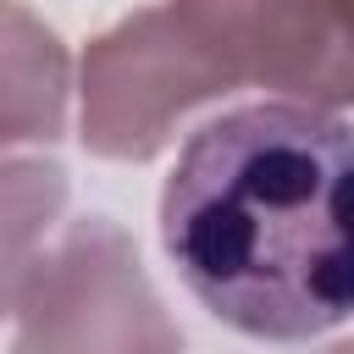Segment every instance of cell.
<instances>
[{
    "instance_id": "obj_1",
    "label": "cell",
    "mask_w": 354,
    "mask_h": 354,
    "mask_svg": "<svg viewBox=\"0 0 354 354\" xmlns=\"http://www.w3.org/2000/svg\"><path fill=\"white\" fill-rule=\"evenodd\" d=\"M183 288L254 343H310L354 315V122L238 105L188 133L160 188Z\"/></svg>"
},
{
    "instance_id": "obj_2",
    "label": "cell",
    "mask_w": 354,
    "mask_h": 354,
    "mask_svg": "<svg viewBox=\"0 0 354 354\" xmlns=\"http://www.w3.org/2000/svg\"><path fill=\"white\" fill-rule=\"evenodd\" d=\"M11 354H183L138 243L111 216H77L17 299Z\"/></svg>"
},
{
    "instance_id": "obj_3",
    "label": "cell",
    "mask_w": 354,
    "mask_h": 354,
    "mask_svg": "<svg viewBox=\"0 0 354 354\" xmlns=\"http://www.w3.org/2000/svg\"><path fill=\"white\" fill-rule=\"evenodd\" d=\"M227 83L194 50L171 6H138L88 39L77 61V138L100 160H155L188 111L221 100Z\"/></svg>"
},
{
    "instance_id": "obj_4",
    "label": "cell",
    "mask_w": 354,
    "mask_h": 354,
    "mask_svg": "<svg viewBox=\"0 0 354 354\" xmlns=\"http://www.w3.org/2000/svg\"><path fill=\"white\" fill-rule=\"evenodd\" d=\"M194 50L232 88L282 105H354V0H166Z\"/></svg>"
},
{
    "instance_id": "obj_5",
    "label": "cell",
    "mask_w": 354,
    "mask_h": 354,
    "mask_svg": "<svg viewBox=\"0 0 354 354\" xmlns=\"http://www.w3.org/2000/svg\"><path fill=\"white\" fill-rule=\"evenodd\" d=\"M72 55L22 0H0V149L55 144L66 133Z\"/></svg>"
},
{
    "instance_id": "obj_6",
    "label": "cell",
    "mask_w": 354,
    "mask_h": 354,
    "mask_svg": "<svg viewBox=\"0 0 354 354\" xmlns=\"http://www.w3.org/2000/svg\"><path fill=\"white\" fill-rule=\"evenodd\" d=\"M66 166L44 155H0V321L17 315V299L44 260V238L66 210Z\"/></svg>"
},
{
    "instance_id": "obj_7",
    "label": "cell",
    "mask_w": 354,
    "mask_h": 354,
    "mask_svg": "<svg viewBox=\"0 0 354 354\" xmlns=\"http://www.w3.org/2000/svg\"><path fill=\"white\" fill-rule=\"evenodd\" d=\"M315 354H354V343H326V348H315Z\"/></svg>"
}]
</instances>
